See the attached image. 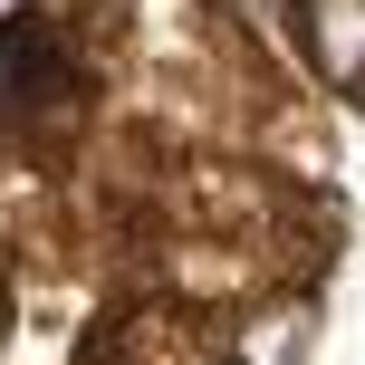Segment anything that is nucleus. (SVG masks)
Returning <instances> with one entry per match:
<instances>
[{"instance_id":"nucleus-1","label":"nucleus","mask_w":365,"mask_h":365,"mask_svg":"<svg viewBox=\"0 0 365 365\" xmlns=\"http://www.w3.org/2000/svg\"><path fill=\"white\" fill-rule=\"evenodd\" d=\"M192 346L212 365H308L317 356V298L308 289H259L240 308H212L192 327Z\"/></svg>"},{"instance_id":"nucleus-2","label":"nucleus","mask_w":365,"mask_h":365,"mask_svg":"<svg viewBox=\"0 0 365 365\" xmlns=\"http://www.w3.org/2000/svg\"><path fill=\"white\" fill-rule=\"evenodd\" d=\"M289 68L308 96H365V0H289Z\"/></svg>"},{"instance_id":"nucleus-3","label":"nucleus","mask_w":365,"mask_h":365,"mask_svg":"<svg viewBox=\"0 0 365 365\" xmlns=\"http://www.w3.org/2000/svg\"><path fill=\"white\" fill-rule=\"evenodd\" d=\"M0 336H10V279H0Z\"/></svg>"}]
</instances>
